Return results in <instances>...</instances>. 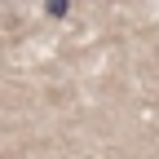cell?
Returning a JSON list of instances; mask_svg holds the SVG:
<instances>
[{
  "instance_id": "obj_1",
  "label": "cell",
  "mask_w": 159,
  "mask_h": 159,
  "mask_svg": "<svg viewBox=\"0 0 159 159\" xmlns=\"http://www.w3.org/2000/svg\"><path fill=\"white\" fill-rule=\"evenodd\" d=\"M44 13H49V18H62V13H66V0H44Z\"/></svg>"
}]
</instances>
